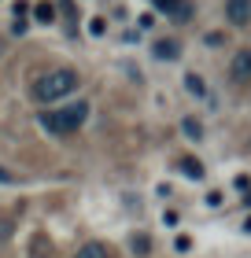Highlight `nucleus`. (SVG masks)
Wrapping results in <instances>:
<instances>
[{
	"mask_svg": "<svg viewBox=\"0 0 251 258\" xmlns=\"http://www.w3.org/2000/svg\"><path fill=\"white\" fill-rule=\"evenodd\" d=\"M89 118V103H70V107H63V111H44L41 114V125L48 129V133H74V129Z\"/></svg>",
	"mask_w": 251,
	"mask_h": 258,
	"instance_id": "obj_2",
	"label": "nucleus"
},
{
	"mask_svg": "<svg viewBox=\"0 0 251 258\" xmlns=\"http://www.w3.org/2000/svg\"><path fill=\"white\" fill-rule=\"evenodd\" d=\"M0 181H4V184H11V181H15V173H8L4 166H0Z\"/></svg>",
	"mask_w": 251,
	"mask_h": 258,
	"instance_id": "obj_14",
	"label": "nucleus"
},
{
	"mask_svg": "<svg viewBox=\"0 0 251 258\" xmlns=\"http://www.w3.org/2000/svg\"><path fill=\"white\" fill-rule=\"evenodd\" d=\"M177 166H181V170H185V177H196V181L203 177V166H199V162H196V159H188V155H185L181 162H177Z\"/></svg>",
	"mask_w": 251,
	"mask_h": 258,
	"instance_id": "obj_8",
	"label": "nucleus"
},
{
	"mask_svg": "<svg viewBox=\"0 0 251 258\" xmlns=\"http://www.w3.org/2000/svg\"><path fill=\"white\" fill-rule=\"evenodd\" d=\"M185 85H188V92H192V96H207V89H203V78H199V74H188Z\"/></svg>",
	"mask_w": 251,
	"mask_h": 258,
	"instance_id": "obj_9",
	"label": "nucleus"
},
{
	"mask_svg": "<svg viewBox=\"0 0 251 258\" xmlns=\"http://www.w3.org/2000/svg\"><path fill=\"white\" fill-rule=\"evenodd\" d=\"M74 89H78V74H74L70 67H59V70H48L44 78H37V85H33V96L44 100V103H56V100L70 96Z\"/></svg>",
	"mask_w": 251,
	"mask_h": 258,
	"instance_id": "obj_1",
	"label": "nucleus"
},
{
	"mask_svg": "<svg viewBox=\"0 0 251 258\" xmlns=\"http://www.w3.org/2000/svg\"><path fill=\"white\" fill-rule=\"evenodd\" d=\"M11 229H15V225H11V218H0V240H8Z\"/></svg>",
	"mask_w": 251,
	"mask_h": 258,
	"instance_id": "obj_12",
	"label": "nucleus"
},
{
	"mask_svg": "<svg viewBox=\"0 0 251 258\" xmlns=\"http://www.w3.org/2000/svg\"><path fill=\"white\" fill-rule=\"evenodd\" d=\"M155 11H166V15H174V19H188V4L185 0H152Z\"/></svg>",
	"mask_w": 251,
	"mask_h": 258,
	"instance_id": "obj_6",
	"label": "nucleus"
},
{
	"mask_svg": "<svg viewBox=\"0 0 251 258\" xmlns=\"http://www.w3.org/2000/svg\"><path fill=\"white\" fill-rule=\"evenodd\" d=\"M74 258H111V247L100 243V240H92V243H85V247H78Z\"/></svg>",
	"mask_w": 251,
	"mask_h": 258,
	"instance_id": "obj_7",
	"label": "nucleus"
},
{
	"mask_svg": "<svg viewBox=\"0 0 251 258\" xmlns=\"http://www.w3.org/2000/svg\"><path fill=\"white\" fill-rule=\"evenodd\" d=\"M155 59H177L181 55V41L177 37H163V41H155Z\"/></svg>",
	"mask_w": 251,
	"mask_h": 258,
	"instance_id": "obj_5",
	"label": "nucleus"
},
{
	"mask_svg": "<svg viewBox=\"0 0 251 258\" xmlns=\"http://www.w3.org/2000/svg\"><path fill=\"white\" fill-rule=\"evenodd\" d=\"M181 125H185V133H188V137H196V140H199V137H203V125H199V122H196V118H185V122H181Z\"/></svg>",
	"mask_w": 251,
	"mask_h": 258,
	"instance_id": "obj_11",
	"label": "nucleus"
},
{
	"mask_svg": "<svg viewBox=\"0 0 251 258\" xmlns=\"http://www.w3.org/2000/svg\"><path fill=\"white\" fill-rule=\"evenodd\" d=\"M225 19L233 26H251V0H225Z\"/></svg>",
	"mask_w": 251,
	"mask_h": 258,
	"instance_id": "obj_3",
	"label": "nucleus"
},
{
	"mask_svg": "<svg viewBox=\"0 0 251 258\" xmlns=\"http://www.w3.org/2000/svg\"><path fill=\"white\" fill-rule=\"evenodd\" d=\"M129 247H133V251H140V254H144V251H148V240H144V236H133V243H129Z\"/></svg>",
	"mask_w": 251,
	"mask_h": 258,
	"instance_id": "obj_13",
	"label": "nucleus"
},
{
	"mask_svg": "<svg viewBox=\"0 0 251 258\" xmlns=\"http://www.w3.org/2000/svg\"><path fill=\"white\" fill-rule=\"evenodd\" d=\"M33 15H37V22H52L56 19V8L52 4H37V8H33Z\"/></svg>",
	"mask_w": 251,
	"mask_h": 258,
	"instance_id": "obj_10",
	"label": "nucleus"
},
{
	"mask_svg": "<svg viewBox=\"0 0 251 258\" xmlns=\"http://www.w3.org/2000/svg\"><path fill=\"white\" fill-rule=\"evenodd\" d=\"M229 74L236 78V81H247L251 78V48H240L233 55V63H229Z\"/></svg>",
	"mask_w": 251,
	"mask_h": 258,
	"instance_id": "obj_4",
	"label": "nucleus"
},
{
	"mask_svg": "<svg viewBox=\"0 0 251 258\" xmlns=\"http://www.w3.org/2000/svg\"><path fill=\"white\" fill-rule=\"evenodd\" d=\"M244 232H251V218H247V221H244Z\"/></svg>",
	"mask_w": 251,
	"mask_h": 258,
	"instance_id": "obj_15",
	"label": "nucleus"
}]
</instances>
